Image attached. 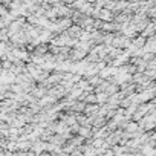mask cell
Returning a JSON list of instances; mask_svg holds the SVG:
<instances>
[{
	"label": "cell",
	"instance_id": "6da1fadb",
	"mask_svg": "<svg viewBox=\"0 0 156 156\" xmlns=\"http://www.w3.org/2000/svg\"><path fill=\"white\" fill-rule=\"evenodd\" d=\"M144 38H147V37H150V35H154V19H151L147 25H145V28L139 32Z\"/></svg>",
	"mask_w": 156,
	"mask_h": 156
},
{
	"label": "cell",
	"instance_id": "7a4b0ae2",
	"mask_svg": "<svg viewBox=\"0 0 156 156\" xmlns=\"http://www.w3.org/2000/svg\"><path fill=\"white\" fill-rule=\"evenodd\" d=\"M76 135H80L84 139H89V138H92V127L90 126H80L78 127Z\"/></svg>",
	"mask_w": 156,
	"mask_h": 156
},
{
	"label": "cell",
	"instance_id": "3957f363",
	"mask_svg": "<svg viewBox=\"0 0 156 156\" xmlns=\"http://www.w3.org/2000/svg\"><path fill=\"white\" fill-rule=\"evenodd\" d=\"M95 95H97V103H98L100 106L104 104V103L107 101V97H109L106 92H98V94H95Z\"/></svg>",
	"mask_w": 156,
	"mask_h": 156
},
{
	"label": "cell",
	"instance_id": "277c9868",
	"mask_svg": "<svg viewBox=\"0 0 156 156\" xmlns=\"http://www.w3.org/2000/svg\"><path fill=\"white\" fill-rule=\"evenodd\" d=\"M60 2H61V3H64V5H70V3L73 2V0H60Z\"/></svg>",
	"mask_w": 156,
	"mask_h": 156
}]
</instances>
